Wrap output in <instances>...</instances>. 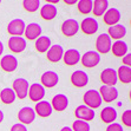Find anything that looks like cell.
Returning <instances> with one entry per match:
<instances>
[{
    "instance_id": "1",
    "label": "cell",
    "mask_w": 131,
    "mask_h": 131,
    "mask_svg": "<svg viewBox=\"0 0 131 131\" xmlns=\"http://www.w3.org/2000/svg\"><path fill=\"white\" fill-rule=\"evenodd\" d=\"M83 102H84L86 106L92 110L98 109L103 103L101 95H99V92L97 90H89V91H86L84 93V96H83Z\"/></svg>"
},
{
    "instance_id": "2",
    "label": "cell",
    "mask_w": 131,
    "mask_h": 131,
    "mask_svg": "<svg viewBox=\"0 0 131 131\" xmlns=\"http://www.w3.org/2000/svg\"><path fill=\"white\" fill-rule=\"evenodd\" d=\"M28 88H30V84L24 78H17L12 84V90L14 91L15 97H18L19 99H25L27 97Z\"/></svg>"
},
{
    "instance_id": "3",
    "label": "cell",
    "mask_w": 131,
    "mask_h": 131,
    "mask_svg": "<svg viewBox=\"0 0 131 131\" xmlns=\"http://www.w3.org/2000/svg\"><path fill=\"white\" fill-rule=\"evenodd\" d=\"M111 45H112L111 38L106 33L99 34L96 40V49H97L96 52H98L99 54H106L111 51Z\"/></svg>"
},
{
    "instance_id": "4",
    "label": "cell",
    "mask_w": 131,
    "mask_h": 131,
    "mask_svg": "<svg viewBox=\"0 0 131 131\" xmlns=\"http://www.w3.org/2000/svg\"><path fill=\"white\" fill-rule=\"evenodd\" d=\"M26 24L23 19H13L8 23L7 25V32L8 34H11V37H21V34H24Z\"/></svg>"
},
{
    "instance_id": "5",
    "label": "cell",
    "mask_w": 131,
    "mask_h": 131,
    "mask_svg": "<svg viewBox=\"0 0 131 131\" xmlns=\"http://www.w3.org/2000/svg\"><path fill=\"white\" fill-rule=\"evenodd\" d=\"M80 61L84 67L92 69V67L97 66L101 61V54L96 51H89L80 57Z\"/></svg>"
},
{
    "instance_id": "6",
    "label": "cell",
    "mask_w": 131,
    "mask_h": 131,
    "mask_svg": "<svg viewBox=\"0 0 131 131\" xmlns=\"http://www.w3.org/2000/svg\"><path fill=\"white\" fill-rule=\"evenodd\" d=\"M79 28L83 31V33L88 34V36H91V34H95L98 31L99 24H98V21L95 18L88 17V18H85L79 24Z\"/></svg>"
},
{
    "instance_id": "7",
    "label": "cell",
    "mask_w": 131,
    "mask_h": 131,
    "mask_svg": "<svg viewBox=\"0 0 131 131\" xmlns=\"http://www.w3.org/2000/svg\"><path fill=\"white\" fill-rule=\"evenodd\" d=\"M99 95L102 97V101L106 102V103H111V102L116 101L118 98V90L116 89V86H106L103 85L99 89Z\"/></svg>"
},
{
    "instance_id": "8",
    "label": "cell",
    "mask_w": 131,
    "mask_h": 131,
    "mask_svg": "<svg viewBox=\"0 0 131 131\" xmlns=\"http://www.w3.org/2000/svg\"><path fill=\"white\" fill-rule=\"evenodd\" d=\"M101 82L106 86H116L118 78H117V72L111 67L104 69L101 73Z\"/></svg>"
},
{
    "instance_id": "9",
    "label": "cell",
    "mask_w": 131,
    "mask_h": 131,
    "mask_svg": "<svg viewBox=\"0 0 131 131\" xmlns=\"http://www.w3.org/2000/svg\"><path fill=\"white\" fill-rule=\"evenodd\" d=\"M28 97L32 102H38L43 101V98L45 97V88L39 83H34L28 88Z\"/></svg>"
},
{
    "instance_id": "10",
    "label": "cell",
    "mask_w": 131,
    "mask_h": 131,
    "mask_svg": "<svg viewBox=\"0 0 131 131\" xmlns=\"http://www.w3.org/2000/svg\"><path fill=\"white\" fill-rule=\"evenodd\" d=\"M74 116L77 117V119H80V121H84V122H90L95 118V111L90 107H88L86 105H79L77 106L74 110Z\"/></svg>"
},
{
    "instance_id": "11",
    "label": "cell",
    "mask_w": 131,
    "mask_h": 131,
    "mask_svg": "<svg viewBox=\"0 0 131 131\" xmlns=\"http://www.w3.org/2000/svg\"><path fill=\"white\" fill-rule=\"evenodd\" d=\"M18 119L20 121V123L24 125L31 124V123H33L34 119H36V112H34V110L32 109V107L25 106L19 110Z\"/></svg>"
},
{
    "instance_id": "12",
    "label": "cell",
    "mask_w": 131,
    "mask_h": 131,
    "mask_svg": "<svg viewBox=\"0 0 131 131\" xmlns=\"http://www.w3.org/2000/svg\"><path fill=\"white\" fill-rule=\"evenodd\" d=\"M79 30V24L74 19H67L61 24V33L65 37H73Z\"/></svg>"
},
{
    "instance_id": "13",
    "label": "cell",
    "mask_w": 131,
    "mask_h": 131,
    "mask_svg": "<svg viewBox=\"0 0 131 131\" xmlns=\"http://www.w3.org/2000/svg\"><path fill=\"white\" fill-rule=\"evenodd\" d=\"M0 67L5 72H13L18 67V59L12 54L4 56L1 58V60H0Z\"/></svg>"
},
{
    "instance_id": "14",
    "label": "cell",
    "mask_w": 131,
    "mask_h": 131,
    "mask_svg": "<svg viewBox=\"0 0 131 131\" xmlns=\"http://www.w3.org/2000/svg\"><path fill=\"white\" fill-rule=\"evenodd\" d=\"M40 82L44 88H54L59 82V76L54 71H46L41 74Z\"/></svg>"
},
{
    "instance_id": "15",
    "label": "cell",
    "mask_w": 131,
    "mask_h": 131,
    "mask_svg": "<svg viewBox=\"0 0 131 131\" xmlns=\"http://www.w3.org/2000/svg\"><path fill=\"white\" fill-rule=\"evenodd\" d=\"M8 49L13 53H21L26 49V40L23 37H11L8 39Z\"/></svg>"
},
{
    "instance_id": "16",
    "label": "cell",
    "mask_w": 131,
    "mask_h": 131,
    "mask_svg": "<svg viewBox=\"0 0 131 131\" xmlns=\"http://www.w3.org/2000/svg\"><path fill=\"white\" fill-rule=\"evenodd\" d=\"M63 54H64V49L63 46L59 45V44H56V45H52L47 52H46V57L51 63H58L63 59Z\"/></svg>"
},
{
    "instance_id": "17",
    "label": "cell",
    "mask_w": 131,
    "mask_h": 131,
    "mask_svg": "<svg viewBox=\"0 0 131 131\" xmlns=\"http://www.w3.org/2000/svg\"><path fill=\"white\" fill-rule=\"evenodd\" d=\"M71 83H72V85H74L76 88H84L85 85H88V83H89L88 73L82 70L74 71V72L71 74Z\"/></svg>"
},
{
    "instance_id": "18",
    "label": "cell",
    "mask_w": 131,
    "mask_h": 131,
    "mask_svg": "<svg viewBox=\"0 0 131 131\" xmlns=\"http://www.w3.org/2000/svg\"><path fill=\"white\" fill-rule=\"evenodd\" d=\"M51 106L53 110L58 111V112H61V111L66 110V107L69 106V98L65 95L58 93V95H56L54 97L52 98Z\"/></svg>"
},
{
    "instance_id": "19",
    "label": "cell",
    "mask_w": 131,
    "mask_h": 131,
    "mask_svg": "<svg viewBox=\"0 0 131 131\" xmlns=\"http://www.w3.org/2000/svg\"><path fill=\"white\" fill-rule=\"evenodd\" d=\"M33 110H34V112H36V115L43 117V118L51 116V113L53 112V109H52V106H51V103L47 102V101L38 102V103L36 104V107H34Z\"/></svg>"
},
{
    "instance_id": "20",
    "label": "cell",
    "mask_w": 131,
    "mask_h": 131,
    "mask_svg": "<svg viewBox=\"0 0 131 131\" xmlns=\"http://www.w3.org/2000/svg\"><path fill=\"white\" fill-rule=\"evenodd\" d=\"M80 52L76 49H70L67 50L66 52H64L63 54V59H64V63L69 66H73V65L78 64L80 61Z\"/></svg>"
},
{
    "instance_id": "21",
    "label": "cell",
    "mask_w": 131,
    "mask_h": 131,
    "mask_svg": "<svg viewBox=\"0 0 131 131\" xmlns=\"http://www.w3.org/2000/svg\"><path fill=\"white\" fill-rule=\"evenodd\" d=\"M121 20V12L117 8H109L103 14V21L106 25H116Z\"/></svg>"
},
{
    "instance_id": "22",
    "label": "cell",
    "mask_w": 131,
    "mask_h": 131,
    "mask_svg": "<svg viewBox=\"0 0 131 131\" xmlns=\"http://www.w3.org/2000/svg\"><path fill=\"white\" fill-rule=\"evenodd\" d=\"M125 34H126V28H125L124 25H119V24L112 25L107 30V36L111 39L115 40H121L122 38L125 37Z\"/></svg>"
},
{
    "instance_id": "23",
    "label": "cell",
    "mask_w": 131,
    "mask_h": 131,
    "mask_svg": "<svg viewBox=\"0 0 131 131\" xmlns=\"http://www.w3.org/2000/svg\"><path fill=\"white\" fill-rule=\"evenodd\" d=\"M26 39L28 40H36L37 38H39L40 34H41V27H40L39 24H36V23H32V24L27 25L25 27V32H24Z\"/></svg>"
},
{
    "instance_id": "24",
    "label": "cell",
    "mask_w": 131,
    "mask_h": 131,
    "mask_svg": "<svg viewBox=\"0 0 131 131\" xmlns=\"http://www.w3.org/2000/svg\"><path fill=\"white\" fill-rule=\"evenodd\" d=\"M57 7L54 5H51V4H46L44 6H41L40 8V17L44 19V20H52L57 17Z\"/></svg>"
},
{
    "instance_id": "25",
    "label": "cell",
    "mask_w": 131,
    "mask_h": 131,
    "mask_svg": "<svg viewBox=\"0 0 131 131\" xmlns=\"http://www.w3.org/2000/svg\"><path fill=\"white\" fill-rule=\"evenodd\" d=\"M101 118L104 123H107V124H111V123H115L117 118V111L115 107L112 106H106L102 110L101 112Z\"/></svg>"
},
{
    "instance_id": "26",
    "label": "cell",
    "mask_w": 131,
    "mask_h": 131,
    "mask_svg": "<svg viewBox=\"0 0 131 131\" xmlns=\"http://www.w3.org/2000/svg\"><path fill=\"white\" fill-rule=\"evenodd\" d=\"M111 51L115 57H124L128 53V44L123 40H116L111 45Z\"/></svg>"
},
{
    "instance_id": "27",
    "label": "cell",
    "mask_w": 131,
    "mask_h": 131,
    "mask_svg": "<svg viewBox=\"0 0 131 131\" xmlns=\"http://www.w3.org/2000/svg\"><path fill=\"white\" fill-rule=\"evenodd\" d=\"M109 7V1L107 0H95L93 6H92V12L96 17H103V14L106 12Z\"/></svg>"
},
{
    "instance_id": "28",
    "label": "cell",
    "mask_w": 131,
    "mask_h": 131,
    "mask_svg": "<svg viewBox=\"0 0 131 131\" xmlns=\"http://www.w3.org/2000/svg\"><path fill=\"white\" fill-rule=\"evenodd\" d=\"M34 46H36L37 51L40 52V53L47 52V50L51 47V39L46 36H40L39 38H37L36 39Z\"/></svg>"
},
{
    "instance_id": "29",
    "label": "cell",
    "mask_w": 131,
    "mask_h": 131,
    "mask_svg": "<svg viewBox=\"0 0 131 131\" xmlns=\"http://www.w3.org/2000/svg\"><path fill=\"white\" fill-rule=\"evenodd\" d=\"M117 78H118L123 84H130L131 83V69L128 66H122L117 70Z\"/></svg>"
},
{
    "instance_id": "30",
    "label": "cell",
    "mask_w": 131,
    "mask_h": 131,
    "mask_svg": "<svg viewBox=\"0 0 131 131\" xmlns=\"http://www.w3.org/2000/svg\"><path fill=\"white\" fill-rule=\"evenodd\" d=\"M15 101V93L11 88L4 89L0 92V102H3L4 104H12Z\"/></svg>"
},
{
    "instance_id": "31",
    "label": "cell",
    "mask_w": 131,
    "mask_h": 131,
    "mask_svg": "<svg viewBox=\"0 0 131 131\" xmlns=\"http://www.w3.org/2000/svg\"><path fill=\"white\" fill-rule=\"evenodd\" d=\"M77 5V8L82 14H89L92 12V6H93V1L92 0H79Z\"/></svg>"
},
{
    "instance_id": "32",
    "label": "cell",
    "mask_w": 131,
    "mask_h": 131,
    "mask_svg": "<svg viewBox=\"0 0 131 131\" xmlns=\"http://www.w3.org/2000/svg\"><path fill=\"white\" fill-rule=\"evenodd\" d=\"M23 6L27 12L34 13L40 8V0H24Z\"/></svg>"
},
{
    "instance_id": "33",
    "label": "cell",
    "mask_w": 131,
    "mask_h": 131,
    "mask_svg": "<svg viewBox=\"0 0 131 131\" xmlns=\"http://www.w3.org/2000/svg\"><path fill=\"white\" fill-rule=\"evenodd\" d=\"M72 131H90V124L88 122H84V121H80V119H77L74 121L72 124Z\"/></svg>"
},
{
    "instance_id": "34",
    "label": "cell",
    "mask_w": 131,
    "mask_h": 131,
    "mask_svg": "<svg viewBox=\"0 0 131 131\" xmlns=\"http://www.w3.org/2000/svg\"><path fill=\"white\" fill-rule=\"evenodd\" d=\"M122 122L125 126H131V110H125L122 115Z\"/></svg>"
},
{
    "instance_id": "35",
    "label": "cell",
    "mask_w": 131,
    "mask_h": 131,
    "mask_svg": "<svg viewBox=\"0 0 131 131\" xmlns=\"http://www.w3.org/2000/svg\"><path fill=\"white\" fill-rule=\"evenodd\" d=\"M106 131H123V128L118 123H111L106 128Z\"/></svg>"
},
{
    "instance_id": "36",
    "label": "cell",
    "mask_w": 131,
    "mask_h": 131,
    "mask_svg": "<svg viewBox=\"0 0 131 131\" xmlns=\"http://www.w3.org/2000/svg\"><path fill=\"white\" fill-rule=\"evenodd\" d=\"M11 131H27V128H26V125L21 124V123H17L11 126Z\"/></svg>"
},
{
    "instance_id": "37",
    "label": "cell",
    "mask_w": 131,
    "mask_h": 131,
    "mask_svg": "<svg viewBox=\"0 0 131 131\" xmlns=\"http://www.w3.org/2000/svg\"><path fill=\"white\" fill-rule=\"evenodd\" d=\"M123 65L124 66H128V67H130V65H131V54L130 53H126V54L123 57Z\"/></svg>"
},
{
    "instance_id": "38",
    "label": "cell",
    "mask_w": 131,
    "mask_h": 131,
    "mask_svg": "<svg viewBox=\"0 0 131 131\" xmlns=\"http://www.w3.org/2000/svg\"><path fill=\"white\" fill-rule=\"evenodd\" d=\"M66 5H74V4H77L79 0H63Z\"/></svg>"
},
{
    "instance_id": "39",
    "label": "cell",
    "mask_w": 131,
    "mask_h": 131,
    "mask_svg": "<svg viewBox=\"0 0 131 131\" xmlns=\"http://www.w3.org/2000/svg\"><path fill=\"white\" fill-rule=\"evenodd\" d=\"M45 1H47V3L51 4V5H54V4H58L60 0H45Z\"/></svg>"
},
{
    "instance_id": "40",
    "label": "cell",
    "mask_w": 131,
    "mask_h": 131,
    "mask_svg": "<svg viewBox=\"0 0 131 131\" xmlns=\"http://www.w3.org/2000/svg\"><path fill=\"white\" fill-rule=\"evenodd\" d=\"M3 52H4V45H3V43L0 41V56L3 54Z\"/></svg>"
},
{
    "instance_id": "41",
    "label": "cell",
    "mask_w": 131,
    "mask_h": 131,
    "mask_svg": "<svg viewBox=\"0 0 131 131\" xmlns=\"http://www.w3.org/2000/svg\"><path fill=\"white\" fill-rule=\"evenodd\" d=\"M60 131H72V129H71V128H69V126H64V128L61 129Z\"/></svg>"
},
{
    "instance_id": "42",
    "label": "cell",
    "mask_w": 131,
    "mask_h": 131,
    "mask_svg": "<svg viewBox=\"0 0 131 131\" xmlns=\"http://www.w3.org/2000/svg\"><path fill=\"white\" fill-rule=\"evenodd\" d=\"M3 121H4V112L0 110V123L3 122Z\"/></svg>"
},
{
    "instance_id": "43",
    "label": "cell",
    "mask_w": 131,
    "mask_h": 131,
    "mask_svg": "<svg viewBox=\"0 0 131 131\" xmlns=\"http://www.w3.org/2000/svg\"><path fill=\"white\" fill-rule=\"evenodd\" d=\"M0 4H1V0H0Z\"/></svg>"
}]
</instances>
